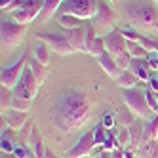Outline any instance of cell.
Wrapping results in <instances>:
<instances>
[{"label": "cell", "mask_w": 158, "mask_h": 158, "mask_svg": "<svg viewBox=\"0 0 158 158\" xmlns=\"http://www.w3.org/2000/svg\"><path fill=\"white\" fill-rule=\"evenodd\" d=\"M89 99L76 88H67L53 99L50 109V120L59 131L73 133L84 128L89 120Z\"/></svg>", "instance_id": "6da1fadb"}, {"label": "cell", "mask_w": 158, "mask_h": 158, "mask_svg": "<svg viewBox=\"0 0 158 158\" xmlns=\"http://www.w3.org/2000/svg\"><path fill=\"white\" fill-rule=\"evenodd\" d=\"M122 17L137 32L158 35V6L154 0H126L122 4Z\"/></svg>", "instance_id": "7a4b0ae2"}, {"label": "cell", "mask_w": 158, "mask_h": 158, "mask_svg": "<svg viewBox=\"0 0 158 158\" xmlns=\"http://www.w3.org/2000/svg\"><path fill=\"white\" fill-rule=\"evenodd\" d=\"M103 40H105L107 52L114 57V61L118 63V67H120L122 71H128L130 61H131V55L128 53V48H126V38H124L116 29H112V31H109L107 35L103 36Z\"/></svg>", "instance_id": "3957f363"}, {"label": "cell", "mask_w": 158, "mask_h": 158, "mask_svg": "<svg viewBox=\"0 0 158 158\" xmlns=\"http://www.w3.org/2000/svg\"><path fill=\"white\" fill-rule=\"evenodd\" d=\"M27 27L29 25H21L17 21H10L2 17V21H0V44H2V50L10 52L17 48L19 44H23Z\"/></svg>", "instance_id": "277c9868"}, {"label": "cell", "mask_w": 158, "mask_h": 158, "mask_svg": "<svg viewBox=\"0 0 158 158\" xmlns=\"http://www.w3.org/2000/svg\"><path fill=\"white\" fill-rule=\"evenodd\" d=\"M122 92H124V103H126V107L131 112H135V116H137V118H143V120L154 118L156 112L149 107V103H147L145 89L131 88V89H122Z\"/></svg>", "instance_id": "5b68a950"}, {"label": "cell", "mask_w": 158, "mask_h": 158, "mask_svg": "<svg viewBox=\"0 0 158 158\" xmlns=\"http://www.w3.org/2000/svg\"><path fill=\"white\" fill-rule=\"evenodd\" d=\"M99 10L97 0H65L59 8V14L74 15L82 21H92Z\"/></svg>", "instance_id": "8992f818"}, {"label": "cell", "mask_w": 158, "mask_h": 158, "mask_svg": "<svg viewBox=\"0 0 158 158\" xmlns=\"http://www.w3.org/2000/svg\"><path fill=\"white\" fill-rule=\"evenodd\" d=\"M40 86H42V84L38 82V78L35 76L32 69L27 65V67H25V71H23V74H21V78H19V82L15 84V88L12 89V92H14V95H15V97H21V99H29V101H32V99L36 97Z\"/></svg>", "instance_id": "52a82bcc"}, {"label": "cell", "mask_w": 158, "mask_h": 158, "mask_svg": "<svg viewBox=\"0 0 158 158\" xmlns=\"http://www.w3.org/2000/svg\"><path fill=\"white\" fill-rule=\"evenodd\" d=\"M42 8H44V0H21L19 8L12 10L10 14H12L14 21H17L21 25H29L31 21L38 19Z\"/></svg>", "instance_id": "ba28073f"}, {"label": "cell", "mask_w": 158, "mask_h": 158, "mask_svg": "<svg viewBox=\"0 0 158 158\" xmlns=\"http://www.w3.org/2000/svg\"><path fill=\"white\" fill-rule=\"evenodd\" d=\"M92 25L95 27V31H107V32L112 31V29H116L118 14L110 8L109 0H101L99 2V10H97L95 17L92 19Z\"/></svg>", "instance_id": "9c48e42d"}, {"label": "cell", "mask_w": 158, "mask_h": 158, "mask_svg": "<svg viewBox=\"0 0 158 158\" xmlns=\"http://www.w3.org/2000/svg\"><path fill=\"white\" fill-rule=\"evenodd\" d=\"M27 59H29V53L25 52V53L19 57V61H15V63H12V65H8V67H2V71H0V84H2L4 88L14 89L15 84L19 82L21 74H23L25 67L29 65Z\"/></svg>", "instance_id": "30bf717a"}, {"label": "cell", "mask_w": 158, "mask_h": 158, "mask_svg": "<svg viewBox=\"0 0 158 158\" xmlns=\"http://www.w3.org/2000/svg\"><path fill=\"white\" fill-rule=\"evenodd\" d=\"M38 40L46 42L50 50L59 53V55H73L76 53V50L73 48V44L69 42L67 35H61V32H40L38 35Z\"/></svg>", "instance_id": "8fae6325"}, {"label": "cell", "mask_w": 158, "mask_h": 158, "mask_svg": "<svg viewBox=\"0 0 158 158\" xmlns=\"http://www.w3.org/2000/svg\"><path fill=\"white\" fill-rule=\"evenodd\" d=\"M95 147V139H94V130H89L86 133L80 135L78 139L69 151L65 152V158H86V156H94Z\"/></svg>", "instance_id": "7c38bea8"}, {"label": "cell", "mask_w": 158, "mask_h": 158, "mask_svg": "<svg viewBox=\"0 0 158 158\" xmlns=\"http://www.w3.org/2000/svg\"><path fill=\"white\" fill-rule=\"evenodd\" d=\"M86 53L94 55V57H101L103 53H107V48H105V40L95 35V27L89 23L86 27Z\"/></svg>", "instance_id": "4fadbf2b"}, {"label": "cell", "mask_w": 158, "mask_h": 158, "mask_svg": "<svg viewBox=\"0 0 158 158\" xmlns=\"http://www.w3.org/2000/svg\"><path fill=\"white\" fill-rule=\"evenodd\" d=\"M128 71H131L141 82H149L151 80V65L147 61V57H131Z\"/></svg>", "instance_id": "5bb4252c"}, {"label": "cell", "mask_w": 158, "mask_h": 158, "mask_svg": "<svg viewBox=\"0 0 158 158\" xmlns=\"http://www.w3.org/2000/svg\"><path fill=\"white\" fill-rule=\"evenodd\" d=\"M97 61H99V67L107 73V76H110V78H112V80H116V78L122 74V69L118 67V63L114 61V57H112L109 52H107V53H103L101 57H97Z\"/></svg>", "instance_id": "9a60e30c"}, {"label": "cell", "mask_w": 158, "mask_h": 158, "mask_svg": "<svg viewBox=\"0 0 158 158\" xmlns=\"http://www.w3.org/2000/svg\"><path fill=\"white\" fill-rule=\"evenodd\" d=\"M2 116L6 118L8 128H12L14 131H19V130L27 124V112H19V110L10 109V110L2 112Z\"/></svg>", "instance_id": "2e32d148"}, {"label": "cell", "mask_w": 158, "mask_h": 158, "mask_svg": "<svg viewBox=\"0 0 158 158\" xmlns=\"http://www.w3.org/2000/svg\"><path fill=\"white\" fill-rule=\"evenodd\" d=\"M67 38L73 44V48L76 52H88L86 50V29L82 27H76V29H71V31H65Z\"/></svg>", "instance_id": "e0dca14e"}, {"label": "cell", "mask_w": 158, "mask_h": 158, "mask_svg": "<svg viewBox=\"0 0 158 158\" xmlns=\"http://www.w3.org/2000/svg\"><path fill=\"white\" fill-rule=\"evenodd\" d=\"M63 2L65 0H44V8H42V12H40L36 21L38 23H48L55 14H59V8Z\"/></svg>", "instance_id": "ac0fdd59"}, {"label": "cell", "mask_w": 158, "mask_h": 158, "mask_svg": "<svg viewBox=\"0 0 158 158\" xmlns=\"http://www.w3.org/2000/svg\"><path fill=\"white\" fill-rule=\"evenodd\" d=\"M29 143H31L32 152H35V158H44V152H46L48 147L44 145L42 135H40V131H38V128H36V126H32V128H31V133H29Z\"/></svg>", "instance_id": "d6986e66"}, {"label": "cell", "mask_w": 158, "mask_h": 158, "mask_svg": "<svg viewBox=\"0 0 158 158\" xmlns=\"http://www.w3.org/2000/svg\"><path fill=\"white\" fill-rule=\"evenodd\" d=\"M130 130V135H131V149L133 151H137L141 143H143V133H145V122L143 118H137L131 126H128Z\"/></svg>", "instance_id": "ffe728a7"}, {"label": "cell", "mask_w": 158, "mask_h": 158, "mask_svg": "<svg viewBox=\"0 0 158 158\" xmlns=\"http://www.w3.org/2000/svg\"><path fill=\"white\" fill-rule=\"evenodd\" d=\"M158 139V112L154 114V118L145 122V133H143V143L149 141H156ZM141 143V145H143Z\"/></svg>", "instance_id": "44dd1931"}, {"label": "cell", "mask_w": 158, "mask_h": 158, "mask_svg": "<svg viewBox=\"0 0 158 158\" xmlns=\"http://www.w3.org/2000/svg\"><path fill=\"white\" fill-rule=\"evenodd\" d=\"M122 89H131V88H137V84L141 82L137 76H135L131 71H122V74L114 80Z\"/></svg>", "instance_id": "7402d4cb"}, {"label": "cell", "mask_w": 158, "mask_h": 158, "mask_svg": "<svg viewBox=\"0 0 158 158\" xmlns=\"http://www.w3.org/2000/svg\"><path fill=\"white\" fill-rule=\"evenodd\" d=\"M50 46L46 42H42V40H38L36 44H35V59L38 61V63H42L44 67H48L50 65Z\"/></svg>", "instance_id": "603a6c76"}, {"label": "cell", "mask_w": 158, "mask_h": 158, "mask_svg": "<svg viewBox=\"0 0 158 158\" xmlns=\"http://www.w3.org/2000/svg\"><path fill=\"white\" fill-rule=\"evenodd\" d=\"M135 152H137V158H158V139L143 143Z\"/></svg>", "instance_id": "cb8c5ba5"}, {"label": "cell", "mask_w": 158, "mask_h": 158, "mask_svg": "<svg viewBox=\"0 0 158 158\" xmlns=\"http://www.w3.org/2000/svg\"><path fill=\"white\" fill-rule=\"evenodd\" d=\"M57 23L61 29L65 31H71V29H76V27H80L82 23V19H78L74 15H65V14H57Z\"/></svg>", "instance_id": "d4e9b609"}, {"label": "cell", "mask_w": 158, "mask_h": 158, "mask_svg": "<svg viewBox=\"0 0 158 158\" xmlns=\"http://www.w3.org/2000/svg\"><path fill=\"white\" fill-rule=\"evenodd\" d=\"M14 92L10 88H0V109H2V112H6V110H10L12 109V101H14Z\"/></svg>", "instance_id": "484cf974"}, {"label": "cell", "mask_w": 158, "mask_h": 158, "mask_svg": "<svg viewBox=\"0 0 158 158\" xmlns=\"http://www.w3.org/2000/svg\"><path fill=\"white\" fill-rule=\"evenodd\" d=\"M135 120H137V116H135V112H131L130 109L122 110V112H116V124H120V128H128V126H131Z\"/></svg>", "instance_id": "4316f807"}, {"label": "cell", "mask_w": 158, "mask_h": 158, "mask_svg": "<svg viewBox=\"0 0 158 158\" xmlns=\"http://www.w3.org/2000/svg\"><path fill=\"white\" fill-rule=\"evenodd\" d=\"M126 48H128V53L131 57H147V55H149V52L135 40H126Z\"/></svg>", "instance_id": "83f0119b"}, {"label": "cell", "mask_w": 158, "mask_h": 158, "mask_svg": "<svg viewBox=\"0 0 158 158\" xmlns=\"http://www.w3.org/2000/svg\"><path fill=\"white\" fill-rule=\"evenodd\" d=\"M116 133V139H118V147L122 151H126V149H131V135H130V130L128 128H120Z\"/></svg>", "instance_id": "f1b7e54d"}, {"label": "cell", "mask_w": 158, "mask_h": 158, "mask_svg": "<svg viewBox=\"0 0 158 158\" xmlns=\"http://www.w3.org/2000/svg\"><path fill=\"white\" fill-rule=\"evenodd\" d=\"M29 67L32 69L35 76L38 78V82H40V84H44V80H46V76H48V67H44V65H42V63H38L36 59L29 61Z\"/></svg>", "instance_id": "f546056e"}, {"label": "cell", "mask_w": 158, "mask_h": 158, "mask_svg": "<svg viewBox=\"0 0 158 158\" xmlns=\"http://www.w3.org/2000/svg\"><path fill=\"white\" fill-rule=\"evenodd\" d=\"M107 133H109V130L103 126V124H97V126L94 128V139H95V147H101L105 143V139H107Z\"/></svg>", "instance_id": "4dcf8cb0"}, {"label": "cell", "mask_w": 158, "mask_h": 158, "mask_svg": "<svg viewBox=\"0 0 158 158\" xmlns=\"http://www.w3.org/2000/svg\"><path fill=\"white\" fill-rule=\"evenodd\" d=\"M31 105H32V101L21 99V97H14V101H12V109L14 110H19V112H29Z\"/></svg>", "instance_id": "1f68e13d"}, {"label": "cell", "mask_w": 158, "mask_h": 158, "mask_svg": "<svg viewBox=\"0 0 158 158\" xmlns=\"http://www.w3.org/2000/svg\"><path fill=\"white\" fill-rule=\"evenodd\" d=\"M145 95H147V103H149V107H151L154 112H158V97H156V92L147 86V88H145Z\"/></svg>", "instance_id": "d6a6232c"}, {"label": "cell", "mask_w": 158, "mask_h": 158, "mask_svg": "<svg viewBox=\"0 0 158 158\" xmlns=\"http://www.w3.org/2000/svg\"><path fill=\"white\" fill-rule=\"evenodd\" d=\"M0 149H2V152H6V154H14L15 145H14V141L10 139L6 133H2V137H0Z\"/></svg>", "instance_id": "836d02e7"}, {"label": "cell", "mask_w": 158, "mask_h": 158, "mask_svg": "<svg viewBox=\"0 0 158 158\" xmlns=\"http://www.w3.org/2000/svg\"><path fill=\"white\" fill-rule=\"evenodd\" d=\"M21 0H0V10L2 12H12V10L19 8Z\"/></svg>", "instance_id": "e575fe53"}, {"label": "cell", "mask_w": 158, "mask_h": 158, "mask_svg": "<svg viewBox=\"0 0 158 158\" xmlns=\"http://www.w3.org/2000/svg\"><path fill=\"white\" fill-rule=\"evenodd\" d=\"M101 124L107 128V130H112L116 126V114H110V112H105V116H103V120H101Z\"/></svg>", "instance_id": "d590c367"}, {"label": "cell", "mask_w": 158, "mask_h": 158, "mask_svg": "<svg viewBox=\"0 0 158 158\" xmlns=\"http://www.w3.org/2000/svg\"><path fill=\"white\" fill-rule=\"evenodd\" d=\"M147 61H149V65H151V71L158 73V52L149 53V55H147Z\"/></svg>", "instance_id": "8d00e7d4"}, {"label": "cell", "mask_w": 158, "mask_h": 158, "mask_svg": "<svg viewBox=\"0 0 158 158\" xmlns=\"http://www.w3.org/2000/svg\"><path fill=\"white\" fill-rule=\"evenodd\" d=\"M14 156L15 158H27L29 156V152H27V149L23 145H15V149H14Z\"/></svg>", "instance_id": "74e56055"}, {"label": "cell", "mask_w": 158, "mask_h": 158, "mask_svg": "<svg viewBox=\"0 0 158 158\" xmlns=\"http://www.w3.org/2000/svg\"><path fill=\"white\" fill-rule=\"evenodd\" d=\"M147 84H149V88H151V89H154V92L158 94V73L151 74V80L147 82Z\"/></svg>", "instance_id": "f35d334b"}, {"label": "cell", "mask_w": 158, "mask_h": 158, "mask_svg": "<svg viewBox=\"0 0 158 158\" xmlns=\"http://www.w3.org/2000/svg\"><path fill=\"white\" fill-rule=\"evenodd\" d=\"M95 158H116V156H114V152H110V151H99L95 154Z\"/></svg>", "instance_id": "ab89813d"}, {"label": "cell", "mask_w": 158, "mask_h": 158, "mask_svg": "<svg viewBox=\"0 0 158 158\" xmlns=\"http://www.w3.org/2000/svg\"><path fill=\"white\" fill-rule=\"evenodd\" d=\"M44 158H57V156H55L50 149H46V152H44Z\"/></svg>", "instance_id": "60d3db41"}, {"label": "cell", "mask_w": 158, "mask_h": 158, "mask_svg": "<svg viewBox=\"0 0 158 158\" xmlns=\"http://www.w3.org/2000/svg\"><path fill=\"white\" fill-rule=\"evenodd\" d=\"M86 158H95V156H86Z\"/></svg>", "instance_id": "b9f144b4"}, {"label": "cell", "mask_w": 158, "mask_h": 158, "mask_svg": "<svg viewBox=\"0 0 158 158\" xmlns=\"http://www.w3.org/2000/svg\"><path fill=\"white\" fill-rule=\"evenodd\" d=\"M109 2H116V0H109Z\"/></svg>", "instance_id": "7bdbcfd3"}, {"label": "cell", "mask_w": 158, "mask_h": 158, "mask_svg": "<svg viewBox=\"0 0 158 158\" xmlns=\"http://www.w3.org/2000/svg\"><path fill=\"white\" fill-rule=\"evenodd\" d=\"M154 2H156V6H158V0H154Z\"/></svg>", "instance_id": "ee69618b"}]
</instances>
